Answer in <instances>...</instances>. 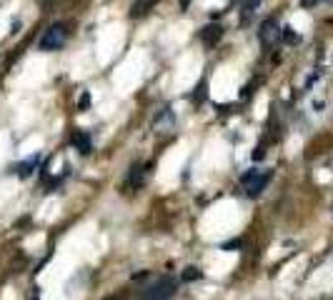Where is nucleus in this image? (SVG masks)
<instances>
[{"instance_id":"obj_1","label":"nucleus","mask_w":333,"mask_h":300,"mask_svg":"<svg viewBox=\"0 0 333 300\" xmlns=\"http://www.w3.org/2000/svg\"><path fill=\"white\" fill-rule=\"evenodd\" d=\"M273 180V170H261V168H251L240 175V183L246 188L248 198H258L263 190L268 188V183Z\"/></svg>"},{"instance_id":"obj_2","label":"nucleus","mask_w":333,"mask_h":300,"mask_svg":"<svg viewBox=\"0 0 333 300\" xmlns=\"http://www.w3.org/2000/svg\"><path fill=\"white\" fill-rule=\"evenodd\" d=\"M175 288H178L175 278L163 275V278H158V280H153L150 285H145L138 293V300H170L175 295Z\"/></svg>"},{"instance_id":"obj_3","label":"nucleus","mask_w":333,"mask_h":300,"mask_svg":"<svg viewBox=\"0 0 333 300\" xmlns=\"http://www.w3.org/2000/svg\"><path fill=\"white\" fill-rule=\"evenodd\" d=\"M65 43H68V25L55 23V25H50L46 33H43V38H40L38 48H40V50H46V53H53V50L63 48Z\"/></svg>"},{"instance_id":"obj_4","label":"nucleus","mask_w":333,"mask_h":300,"mask_svg":"<svg viewBox=\"0 0 333 300\" xmlns=\"http://www.w3.org/2000/svg\"><path fill=\"white\" fill-rule=\"evenodd\" d=\"M258 40H261L263 48H271L273 43L281 40V25L276 18H265L261 25H258Z\"/></svg>"},{"instance_id":"obj_5","label":"nucleus","mask_w":333,"mask_h":300,"mask_svg":"<svg viewBox=\"0 0 333 300\" xmlns=\"http://www.w3.org/2000/svg\"><path fill=\"white\" fill-rule=\"evenodd\" d=\"M148 175H150V165H133L130 168V173H128V183H125V188H143V185L148 183Z\"/></svg>"},{"instance_id":"obj_6","label":"nucleus","mask_w":333,"mask_h":300,"mask_svg":"<svg viewBox=\"0 0 333 300\" xmlns=\"http://www.w3.org/2000/svg\"><path fill=\"white\" fill-rule=\"evenodd\" d=\"M40 153H35V155H30V158H25V160H20L18 165H13V173L18 175V178H30L35 170H38V165H40Z\"/></svg>"},{"instance_id":"obj_7","label":"nucleus","mask_w":333,"mask_h":300,"mask_svg":"<svg viewBox=\"0 0 333 300\" xmlns=\"http://www.w3.org/2000/svg\"><path fill=\"white\" fill-rule=\"evenodd\" d=\"M220 38H223V25L218 23H211V25H206L203 30H201V43L206 48H215L218 43H220Z\"/></svg>"},{"instance_id":"obj_8","label":"nucleus","mask_w":333,"mask_h":300,"mask_svg":"<svg viewBox=\"0 0 333 300\" xmlns=\"http://www.w3.org/2000/svg\"><path fill=\"white\" fill-rule=\"evenodd\" d=\"M173 125H175L173 110H170V108L158 110V116H156V120H153V128H156V133H168V130H173Z\"/></svg>"},{"instance_id":"obj_9","label":"nucleus","mask_w":333,"mask_h":300,"mask_svg":"<svg viewBox=\"0 0 333 300\" xmlns=\"http://www.w3.org/2000/svg\"><path fill=\"white\" fill-rule=\"evenodd\" d=\"M73 145H75L83 155H88V153L93 150V140H91V135H88V133H83V130H78V133L73 135Z\"/></svg>"},{"instance_id":"obj_10","label":"nucleus","mask_w":333,"mask_h":300,"mask_svg":"<svg viewBox=\"0 0 333 300\" xmlns=\"http://www.w3.org/2000/svg\"><path fill=\"white\" fill-rule=\"evenodd\" d=\"M156 3H158V0H136L133 8H130V18H141V15H145Z\"/></svg>"},{"instance_id":"obj_11","label":"nucleus","mask_w":333,"mask_h":300,"mask_svg":"<svg viewBox=\"0 0 333 300\" xmlns=\"http://www.w3.org/2000/svg\"><path fill=\"white\" fill-rule=\"evenodd\" d=\"M206 95H208V83H206V80H201V83L195 85L193 95H190L193 105H203V103H206Z\"/></svg>"},{"instance_id":"obj_12","label":"nucleus","mask_w":333,"mask_h":300,"mask_svg":"<svg viewBox=\"0 0 333 300\" xmlns=\"http://www.w3.org/2000/svg\"><path fill=\"white\" fill-rule=\"evenodd\" d=\"M281 40L288 43V45H298V43H301V35H298L291 25H283V28H281Z\"/></svg>"},{"instance_id":"obj_13","label":"nucleus","mask_w":333,"mask_h":300,"mask_svg":"<svg viewBox=\"0 0 333 300\" xmlns=\"http://www.w3.org/2000/svg\"><path fill=\"white\" fill-rule=\"evenodd\" d=\"M201 278H203V270L195 268V265H190V268H186V270L181 273V280H183V283H195V280H201Z\"/></svg>"},{"instance_id":"obj_14","label":"nucleus","mask_w":333,"mask_h":300,"mask_svg":"<svg viewBox=\"0 0 333 300\" xmlns=\"http://www.w3.org/2000/svg\"><path fill=\"white\" fill-rule=\"evenodd\" d=\"M261 3L263 0H246V5H243V23H246V20L258 10V8H261Z\"/></svg>"},{"instance_id":"obj_15","label":"nucleus","mask_w":333,"mask_h":300,"mask_svg":"<svg viewBox=\"0 0 333 300\" xmlns=\"http://www.w3.org/2000/svg\"><path fill=\"white\" fill-rule=\"evenodd\" d=\"M240 248H243V238H233V240L220 245V250H226V253H233V250H240Z\"/></svg>"},{"instance_id":"obj_16","label":"nucleus","mask_w":333,"mask_h":300,"mask_svg":"<svg viewBox=\"0 0 333 300\" xmlns=\"http://www.w3.org/2000/svg\"><path fill=\"white\" fill-rule=\"evenodd\" d=\"M78 108H80V110H88V108H91V95H88V93H83V95H80Z\"/></svg>"},{"instance_id":"obj_17","label":"nucleus","mask_w":333,"mask_h":300,"mask_svg":"<svg viewBox=\"0 0 333 300\" xmlns=\"http://www.w3.org/2000/svg\"><path fill=\"white\" fill-rule=\"evenodd\" d=\"M263 158H265V145H258L253 150V160H263Z\"/></svg>"},{"instance_id":"obj_18","label":"nucleus","mask_w":333,"mask_h":300,"mask_svg":"<svg viewBox=\"0 0 333 300\" xmlns=\"http://www.w3.org/2000/svg\"><path fill=\"white\" fill-rule=\"evenodd\" d=\"M103 300H128V293L120 290V293H113V295H108V298H103Z\"/></svg>"},{"instance_id":"obj_19","label":"nucleus","mask_w":333,"mask_h":300,"mask_svg":"<svg viewBox=\"0 0 333 300\" xmlns=\"http://www.w3.org/2000/svg\"><path fill=\"white\" fill-rule=\"evenodd\" d=\"M316 3H321V0H303V5L308 8V5H316Z\"/></svg>"},{"instance_id":"obj_20","label":"nucleus","mask_w":333,"mask_h":300,"mask_svg":"<svg viewBox=\"0 0 333 300\" xmlns=\"http://www.w3.org/2000/svg\"><path fill=\"white\" fill-rule=\"evenodd\" d=\"M188 3H190V0H181V5H183V8H188Z\"/></svg>"},{"instance_id":"obj_21","label":"nucleus","mask_w":333,"mask_h":300,"mask_svg":"<svg viewBox=\"0 0 333 300\" xmlns=\"http://www.w3.org/2000/svg\"><path fill=\"white\" fill-rule=\"evenodd\" d=\"M33 300H35V298H33Z\"/></svg>"}]
</instances>
